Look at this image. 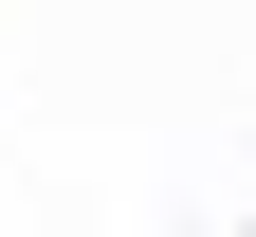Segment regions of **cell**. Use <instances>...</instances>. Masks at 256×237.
Masks as SVG:
<instances>
[{"label":"cell","instance_id":"obj_1","mask_svg":"<svg viewBox=\"0 0 256 237\" xmlns=\"http://www.w3.org/2000/svg\"><path fill=\"white\" fill-rule=\"evenodd\" d=\"M238 164H256V128H238Z\"/></svg>","mask_w":256,"mask_h":237}]
</instances>
